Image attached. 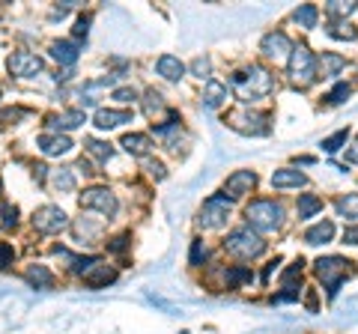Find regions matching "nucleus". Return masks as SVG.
I'll return each mask as SVG.
<instances>
[{
  "instance_id": "15",
  "label": "nucleus",
  "mask_w": 358,
  "mask_h": 334,
  "mask_svg": "<svg viewBox=\"0 0 358 334\" xmlns=\"http://www.w3.org/2000/svg\"><path fill=\"white\" fill-rule=\"evenodd\" d=\"M114 281H117V272H114V269H110V266H108V263H102V260H99V263L93 266V269H90V272L84 275V284H87L90 289L108 286V284H114Z\"/></svg>"
},
{
  "instance_id": "30",
  "label": "nucleus",
  "mask_w": 358,
  "mask_h": 334,
  "mask_svg": "<svg viewBox=\"0 0 358 334\" xmlns=\"http://www.w3.org/2000/svg\"><path fill=\"white\" fill-rule=\"evenodd\" d=\"M355 13V3L352 0H331V3L326 6V15L331 18V21H346Z\"/></svg>"
},
{
  "instance_id": "18",
  "label": "nucleus",
  "mask_w": 358,
  "mask_h": 334,
  "mask_svg": "<svg viewBox=\"0 0 358 334\" xmlns=\"http://www.w3.org/2000/svg\"><path fill=\"white\" fill-rule=\"evenodd\" d=\"M155 69H159V75L164 81H179V78L185 75V63L179 57H173V54H162L159 63H155Z\"/></svg>"
},
{
  "instance_id": "31",
  "label": "nucleus",
  "mask_w": 358,
  "mask_h": 334,
  "mask_svg": "<svg viewBox=\"0 0 358 334\" xmlns=\"http://www.w3.org/2000/svg\"><path fill=\"white\" fill-rule=\"evenodd\" d=\"M317 18H320V9L313 6V3H305V6H299L296 13H293V21L299 27H317Z\"/></svg>"
},
{
  "instance_id": "43",
  "label": "nucleus",
  "mask_w": 358,
  "mask_h": 334,
  "mask_svg": "<svg viewBox=\"0 0 358 334\" xmlns=\"http://www.w3.org/2000/svg\"><path fill=\"white\" fill-rule=\"evenodd\" d=\"M87 30H90V15L78 18V24H75V36H87Z\"/></svg>"
},
{
  "instance_id": "32",
  "label": "nucleus",
  "mask_w": 358,
  "mask_h": 334,
  "mask_svg": "<svg viewBox=\"0 0 358 334\" xmlns=\"http://www.w3.org/2000/svg\"><path fill=\"white\" fill-rule=\"evenodd\" d=\"M87 152L93 155V159H99V161H108L110 155H114V147H110V143L96 140V138H90V140H87Z\"/></svg>"
},
{
  "instance_id": "8",
  "label": "nucleus",
  "mask_w": 358,
  "mask_h": 334,
  "mask_svg": "<svg viewBox=\"0 0 358 334\" xmlns=\"http://www.w3.org/2000/svg\"><path fill=\"white\" fill-rule=\"evenodd\" d=\"M227 218H230V200L224 194H215V197L206 200L203 209H200L197 224L203 230H221L224 224H227Z\"/></svg>"
},
{
  "instance_id": "9",
  "label": "nucleus",
  "mask_w": 358,
  "mask_h": 334,
  "mask_svg": "<svg viewBox=\"0 0 358 334\" xmlns=\"http://www.w3.org/2000/svg\"><path fill=\"white\" fill-rule=\"evenodd\" d=\"M69 227V215L63 212L60 206H39L36 212H33V230L36 233H45V236H54V233H60Z\"/></svg>"
},
{
  "instance_id": "26",
  "label": "nucleus",
  "mask_w": 358,
  "mask_h": 334,
  "mask_svg": "<svg viewBox=\"0 0 358 334\" xmlns=\"http://www.w3.org/2000/svg\"><path fill=\"white\" fill-rule=\"evenodd\" d=\"M141 105H143V114H147L150 119H155L159 114H164V110H167V105H164V96H162L159 90H147V93H143Z\"/></svg>"
},
{
  "instance_id": "17",
  "label": "nucleus",
  "mask_w": 358,
  "mask_h": 334,
  "mask_svg": "<svg viewBox=\"0 0 358 334\" xmlns=\"http://www.w3.org/2000/svg\"><path fill=\"white\" fill-rule=\"evenodd\" d=\"M308 185V176L301 170H293V167H281V170L272 173V188H301Z\"/></svg>"
},
{
  "instance_id": "12",
  "label": "nucleus",
  "mask_w": 358,
  "mask_h": 334,
  "mask_svg": "<svg viewBox=\"0 0 358 334\" xmlns=\"http://www.w3.org/2000/svg\"><path fill=\"white\" fill-rule=\"evenodd\" d=\"M257 188V173L254 170H233L224 182V197L227 200H236L242 194H251Z\"/></svg>"
},
{
  "instance_id": "29",
  "label": "nucleus",
  "mask_w": 358,
  "mask_h": 334,
  "mask_svg": "<svg viewBox=\"0 0 358 334\" xmlns=\"http://www.w3.org/2000/svg\"><path fill=\"white\" fill-rule=\"evenodd\" d=\"M326 33L331 39H346V42H355L358 39V30L350 24V21H329Z\"/></svg>"
},
{
  "instance_id": "46",
  "label": "nucleus",
  "mask_w": 358,
  "mask_h": 334,
  "mask_svg": "<svg viewBox=\"0 0 358 334\" xmlns=\"http://www.w3.org/2000/svg\"><path fill=\"white\" fill-rule=\"evenodd\" d=\"M346 159H350L352 164H358V143H355V147H352L350 152H346Z\"/></svg>"
},
{
  "instance_id": "25",
  "label": "nucleus",
  "mask_w": 358,
  "mask_h": 334,
  "mask_svg": "<svg viewBox=\"0 0 358 334\" xmlns=\"http://www.w3.org/2000/svg\"><path fill=\"white\" fill-rule=\"evenodd\" d=\"M78 54H81V51H78V45H75V42H54V45H51V57L54 60H57V63H63V66H72V63H78Z\"/></svg>"
},
{
  "instance_id": "16",
  "label": "nucleus",
  "mask_w": 358,
  "mask_h": 334,
  "mask_svg": "<svg viewBox=\"0 0 358 334\" xmlns=\"http://www.w3.org/2000/svg\"><path fill=\"white\" fill-rule=\"evenodd\" d=\"M39 150L42 155H66V152H72V138H66V135H42L39 140Z\"/></svg>"
},
{
  "instance_id": "40",
  "label": "nucleus",
  "mask_w": 358,
  "mask_h": 334,
  "mask_svg": "<svg viewBox=\"0 0 358 334\" xmlns=\"http://www.w3.org/2000/svg\"><path fill=\"white\" fill-rule=\"evenodd\" d=\"M0 215H3V227H15L18 224V206H3L0 209Z\"/></svg>"
},
{
  "instance_id": "11",
  "label": "nucleus",
  "mask_w": 358,
  "mask_h": 334,
  "mask_svg": "<svg viewBox=\"0 0 358 334\" xmlns=\"http://www.w3.org/2000/svg\"><path fill=\"white\" fill-rule=\"evenodd\" d=\"M6 69H9V75H15V78H33V75H39L45 69V63H42L39 54L15 51V54H9Z\"/></svg>"
},
{
  "instance_id": "2",
  "label": "nucleus",
  "mask_w": 358,
  "mask_h": 334,
  "mask_svg": "<svg viewBox=\"0 0 358 334\" xmlns=\"http://www.w3.org/2000/svg\"><path fill=\"white\" fill-rule=\"evenodd\" d=\"M245 218H248V227L254 233H272L284 224V206L278 200H268V197H260V200H251L248 209H245Z\"/></svg>"
},
{
  "instance_id": "1",
  "label": "nucleus",
  "mask_w": 358,
  "mask_h": 334,
  "mask_svg": "<svg viewBox=\"0 0 358 334\" xmlns=\"http://www.w3.org/2000/svg\"><path fill=\"white\" fill-rule=\"evenodd\" d=\"M230 87L239 93V99L245 105H251V102H260V99H266L268 93L275 90V75L268 69H263V66H251L248 72L233 75Z\"/></svg>"
},
{
  "instance_id": "7",
  "label": "nucleus",
  "mask_w": 358,
  "mask_h": 334,
  "mask_svg": "<svg viewBox=\"0 0 358 334\" xmlns=\"http://www.w3.org/2000/svg\"><path fill=\"white\" fill-rule=\"evenodd\" d=\"M78 203H81V209H93V212L105 215V218H114V215H117V209H120L117 194L110 191V188H102V185L87 188V191L78 197Z\"/></svg>"
},
{
  "instance_id": "39",
  "label": "nucleus",
  "mask_w": 358,
  "mask_h": 334,
  "mask_svg": "<svg viewBox=\"0 0 358 334\" xmlns=\"http://www.w3.org/2000/svg\"><path fill=\"white\" fill-rule=\"evenodd\" d=\"M242 281H251V272L248 269H230L227 272V286H236Z\"/></svg>"
},
{
  "instance_id": "3",
  "label": "nucleus",
  "mask_w": 358,
  "mask_h": 334,
  "mask_svg": "<svg viewBox=\"0 0 358 334\" xmlns=\"http://www.w3.org/2000/svg\"><path fill=\"white\" fill-rule=\"evenodd\" d=\"M224 251L236 260H254L266 251V242H263L260 233H254L251 227H236L227 239H224Z\"/></svg>"
},
{
  "instance_id": "5",
  "label": "nucleus",
  "mask_w": 358,
  "mask_h": 334,
  "mask_svg": "<svg viewBox=\"0 0 358 334\" xmlns=\"http://www.w3.org/2000/svg\"><path fill=\"white\" fill-rule=\"evenodd\" d=\"M313 269H317L320 281L326 284L329 296H338L341 281L352 272V263H350V260H343V257H320L317 263H313Z\"/></svg>"
},
{
  "instance_id": "6",
  "label": "nucleus",
  "mask_w": 358,
  "mask_h": 334,
  "mask_svg": "<svg viewBox=\"0 0 358 334\" xmlns=\"http://www.w3.org/2000/svg\"><path fill=\"white\" fill-rule=\"evenodd\" d=\"M227 126L233 131H239V135H268V117L260 114V110H251V108H239L233 110V114H227Z\"/></svg>"
},
{
  "instance_id": "37",
  "label": "nucleus",
  "mask_w": 358,
  "mask_h": 334,
  "mask_svg": "<svg viewBox=\"0 0 358 334\" xmlns=\"http://www.w3.org/2000/svg\"><path fill=\"white\" fill-rule=\"evenodd\" d=\"M13 260H15V248L9 242H0V269L13 266Z\"/></svg>"
},
{
  "instance_id": "47",
  "label": "nucleus",
  "mask_w": 358,
  "mask_h": 334,
  "mask_svg": "<svg viewBox=\"0 0 358 334\" xmlns=\"http://www.w3.org/2000/svg\"><path fill=\"white\" fill-rule=\"evenodd\" d=\"M0 188H3V182H0Z\"/></svg>"
},
{
  "instance_id": "44",
  "label": "nucleus",
  "mask_w": 358,
  "mask_h": 334,
  "mask_svg": "<svg viewBox=\"0 0 358 334\" xmlns=\"http://www.w3.org/2000/svg\"><path fill=\"white\" fill-rule=\"evenodd\" d=\"M343 242L358 245V227H346V230H343Z\"/></svg>"
},
{
  "instance_id": "19",
  "label": "nucleus",
  "mask_w": 358,
  "mask_h": 334,
  "mask_svg": "<svg viewBox=\"0 0 358 334\" xmlns=\"http://www.w3.org/2000/svg\"><path fill=\"white\" fill-rule=\"evenodd\" d=\"M230 99V87L227 84H221V81H206V87H203V105L206 108H221L224 102Z\"/></svg>"
},
{
  "instance_id": "10",
  "label": "nucleus",
  "mask_w": 358,
  "mask_h": 334,
  "mask_svg": "<svg viewBox=\"0 0 358 334\" xmlns=\"http://www.w3.org/2000/svg\"><path fill=\"white\" fill-rule=\"evenodd\" d=\"M293 42H289V36L284 30H272V33H266L263 42H260V51H263V57L266 60H275V63H287L289 60V54H293Z\"/></svg>"
},
{
  "instance_id": "22",
  "label": "nucleus",
  "mask_w": 358,
  "mask_h": 334,
  "mask_svg": "<svg viewBox=\"0 0 358 334\" xmlns=\"http://www.w3.org/2000/svg\"><path fill=\"white\" fill-rule=\"evenodd\" d=\"M24 277H27V284L30 286H36V289H51L54 286V275L48 272V266H27V272H24Z\"/></svg>"
},
{
  "instance_id": "41",
  "label": "nucleus",
  "mask_w": 358,
  "mask_h": 334,
  "mask_svg": "<svg viewBox=\"0 0 358 334\" xmlns=\"http://www.w3.org/2000/svg\"><path fill=\"white\" fill-rule=\"evenodd\" d=\"M114 99L117 102H134V99H138V90H134V87H117Z\"/></svg>"
},
{
  "instance_id": "24",
  "label": "nucleus",
  "mask_w": 358,
  "mask_h": 334,
  "mask_svg": "<svg viewBox=\"0 0 358 334\" xmlns=\"http://www.w3.org/2000/svg\"><path fill=\"white\" fill-rule=\"evenodd\" d=\"M331 239H334V224H331V221H320V224L308 227V233H305L308 245H326Z\"/></svg>"
},
{
  "instance_id": "21",
  "label": "nucleus",
  "mask_w": 358,
  "mask_h": 334,
  "mask_svg": "<svg viewBox=\"0 0 358 334\" xmlns=\"http://www.w3.org/2000/svg\"><path fill=\"white\" fill-rule=\"evenodd\" d=\"M122 150H126L129 155H138V159H143V155H150V150H152V140H150V135H126L122 138Z\"/></svg>"
},
{
  "instance_id": "20",
  "label": "nucleus",
  "mask_w": 358,
  "mask_h": 334,
  "mask_svg": "<svg viewBox=\"0 0 358 334\" xmlns=\"http://www.w3.org/2000/svg\"><path fill=\"white\" fill-rule=\"evenodd\" d=\"M343 66H346V60L341 57V54L322 51V57H317V75H322V78H334V75H341Z\"/></svg>"
},
{
  "instance_id": "23",
  "label": "nucleus",
  "mask_w": 358,
  "mask_h": 334,
  "mask_svg": "<svg viewBox=\"0 0 358 334\" xmlns=\"http://www.w3.org/2000/svg\"><path fill=\"white\" fill-rule=\"evenodd\" d=\"M51 185L57 188L60 194H69V191H75V185H78V180H75V170H72V167H57V170H51Z\"/></svg>"
},
{
  "instance_id": "28",
  "label": "nucleus",
  "mask_w": 358,
  "mask_h": 334,
  "mask_svg": "<svg viewBox=\"0 0 358 334\" xmlns=\"http://www.w3.org/2000/svg\"><path fill=\"white\" fill-rule=\"evenodd\" d=\"M299 218L301 221H308V218H313L317 212H322V200L317 197V194H299Z\"/></svg>"
},
{
  "instance_id": "36",
  "label": "nucleus",
  "mask_w": 358,
  "mask_h": 334,
  "mask_svg": "<svg viewBox=\"0 0 358 334\" xmlns=\"http://www.w3.org/2000/svg\"><path fill=\"white\" fill-rule=\"evenodd\" d=\"M346 99H350V84H338V87H334V90L326 96V102H329V105H341V102H346Z\"/></svg>"
},
{
  "instance_id": "27",
  "label": "nucleus",
  "mask_w": 358,
  "mask_h": 334,
  "mask_svg": "<svg viewBox=\"0 0 358 334\" xmlns=\"http://www.w3.org/2000/svg\"><path fill=\"white\" fill-rule=\"evenodd\" d=\"M334 209H338V215H341V218H346V221H352V224H355V221H358V191L338 197Z\"/></svg>"
},
{
  "instance_id": "45",
  "label": "nucleus",
  "mask_w": 358,
  "mask_h": 334,
  "mask_svg": "<svg viewBox=\"0 0 358 334\" xmlns=\"http://www.w3.org/2000/svg\"><path fill=\"white\" fill-rule=\"evenodd\" d=\"M126 245H129V236H117L114 242H110V251L120 254V251H126Z\"/></svg>"
},
{
  "instance_id": "34",
  "label": "nucleus",
  "mask_w": 358,
  "mask_h": 334,
  "mask_svg": "<svg viewBox=\"0 0 358 334\" xmlns=\"http://www.w3.org/2000/svg\"><path fill=\"white\" fill-rule=\"evenodd\" d=\"M209 72H212V60H209V57H197V60L192 63V75H197L200 81H203V78L209 81Z\"/></svg>"
},
{
  "instance_id": "33",
  "label": "nucleus",
  "mask_w": 358,
  "mask_h": 334,
  "mask_svg": "<svg viewBox=\"0 0 358 334\" xmlns=\"http://www.w3.org/2000/svg\"><path fill=\"white\" fill-rule=\"evenodd\" d=\"M346 140H350V129H341L338 135H331V138L322 140V150H326V152H338L341 147H346Z\"/></svg>"
},
{
  "instance_id": "42",
  "label": "nucleus",
  "mask_w": 358,
  "mask_h": 334,
  "mask_svg": "<svg viewBox=\"0 0 358 334\" xmlns=\"http://www.w3.org/2000/svg\"><path fill=\"white\" fill-rule=\"evenodd\" d=\"M147 170H150V176H155V180H164V164L162 161H147Z\"/></svg>"
},
{
  "instance_id": "13",
  "label": "nucleus",
  "mask_w": 358,
  "mask_h": 334,
  "mask_svg": "<svg viewBox=\"0 0 358 334\" xmlns=\"http://www.w3.org/2000/svg\"><path fill=\"white\" fill-rule=\"evenodd\" d=\"M84 122H87V114L81 108H75V110H63V114L48 117V129L54 135H60V131H72L78 126H84Z\"/></svg>"
},
{
  "instance_id": "35",
  "label": "nucleus",
  "mask_w": 358,
  "mask_h": 334,
  "mask_svg": "<svg viewBox=\"0 0 358 334\" xmlns=\"http://www.w3.org/2000/svg\"><path fill=\"white\" fill-rule=\"evenodd\" d=\"M206 257H209L206 245L200 242V239H194V242H192V257H188V263H192V266H200V263H203Z\"/></svg>"
},
{
  "instance_id": "38",
  "label": "nucleus",
  "mask_w": 358,
  "mask_h": 334,
  "mask_svg": "<svg viewBox=\"0 0 358 334\" xmlns=\"http://www.w3.org/2000/svg\"><path fill=\"white\" fill-rule=\"evenodd\" d=\"M99 230H102V227H96V224H84V221L75 227V233H78V236H84V242H93V239L99 236Z\"/></svg>"
},
{
  "instance_id": "4",
  "label": "nucleus",
  "mask_w": 358,
  "mask_h": 334,
  "mask_svg": "<svg viewBox=\"0 0 358 334\" xmlns=\"http://www.w3.org/2000/svg\"><path fill=\"white\" fill-rule=\"evenodd\" d=\"M287 75H289V81H293V87H310L320 78L317 57L310 54L308 45L293 48V54H289V60H287Z\"/></svg>"
},
{
  "instance_id": "14",
  "label": "nucleus",
  "mask_w": 358,
  "mask_h": 334,
  "mask_svg": "<svg viewBox=\"0 0 358 334\" xmlns=\"http://www.w3.org/2000/svg\"><path fill=\"white\" fill-rule=\"evenodd\" d=\"M93 122H96V129H102V131L117 129V126H122V122H131V110L99 108V110H96V117H93Z\"/></svg>"
}]
</instances>
